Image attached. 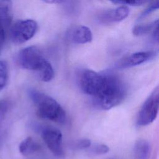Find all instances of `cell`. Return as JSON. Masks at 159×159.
<instances>
[{
  "label": "cell",
  "mask_w": 159,
  "mask_h": 159,
  "mask_svg": "<svg viewBox=\"0 0 159 159\" xmlns=\"http://www.w3.org/2000/svg\"><path fill=\"white\" fill-rule=\"evenodd\" d=\"M103 73L102 86L93 98L99 107L108 110L117 106L124 99L127 89L124 82L119 76L109 72Z\"/></svg>",
  "instance_id": "obj_1"
},
{
  "label": "cell",
  "mask_w": 159,
  "mask_h": 159,
  "mask_svg": "<svg viewBox=\"0 0 159 159\" xmlns=\"http://www.w3.org/2000/svg\"><path fill=\"white\" fill-rule=\"evenodd\" d=\"M29 96L37 107L39 117L58 124L66 122L65 111L55 99L35 89H31Z\"/></svg>",
  "instance_id": "obj_2"
},
{
  "label": "cell",
  "mask_w": 159,
  "mask_h": 159,
  "mask_svg": "<svg viewBox=\"0 0 159 159\" xmlns=\"http://www.w3.org/2000/svg\"><path fill=\"white\" fill-rule=\"evenodd\" d=\"M159 108V88H155L143 103L137 117L139 126H146L153 122L157 117Z\"/></svg>",
  "instance_id": "obj_3"
},
{
  "label": "cell",
  "mask_w": 159,
  "mask_h": 159,
  "mask_svg": "<svg viewBox=\"0 0 159 159\" xmlns=\"http://www.w3.org/2000/svg\"><path fill=\"white\" fill-rule=\"evenodd\" d=\"M45 60L42 51L35 45L22 49L17 57V63L20 67L34 71H37Z\"/></svg>",
  "instance_id": "obj_4"
},
{
  "label": "cell",
  "mask_w": 159,
  "mask_h": 159,
  "mask_svg": "<svg viewBox=\"0 0 159 159\" xmlns=\"http://www.w3.org/2000/svg\"><path fill=\"white\" fill-rule=\"evenodd\" d=\"M37 29V22L32 19L17 20L11 28V39L16 44L25 43L34 36Z\"/></svg>",
  "instance_id": "obj_5"
},
{
  "label": "cell",
  "mask_w": 159,
  "mask_h": 159,
  "mask_svg": "<svg viewBox=\"0 0 159 159\" xmlns=\"http://www.w3.org/2000/svg\"><path fill=\"white\" fill-rule=\"evenodd\" d=\"M104 79V73L91 70H84L80 76V86L82 91L94 98L98 93Z\"/></svg>",
  "instance_id": "obj_6"
},
{
  "label": "cell",
  "mask_w": 159,
  "mask_h": 159,
  "mask_svg": "<svg viewBox=\"0 0 159 159\" xmlns=\"http://www.w3.org/2000/svg\"><path fill=\"white\" fill-rule=\"evenodd\" d=\"M42 138L48 148L57 157H61L63 153L62 134L57 129L44 127L41 130Z\"/></svg>",
  "instance_id": "obj_7"
},
{
  "label": "cell",
  "mask_w": 159,
  "mask_h": 159,
  "mask_svg": "<svg viewBox=\"0 0 159 159\" xmlns=\"http://www.w3.org/2000/svg\"><path fill=\"white\" fill-rule=\"evenodd\" d=\"M153 52L152 51H142L134 53L123 59L120 60L117 66L118 68H127L142 64L153 57Z\"/></svg>",
  "instance_id": "obj_8"
},
{
  "label": "cell",
  "mask_w": 159,
  "mask_h": 159,
  "mask_svg": "<svg viewBox=\"0 0 159 159\" xmlns=\"http://www.w3.org/2000/svg\"><path fill=\"white\" fill-rule=\"evenodd\" d=\"M129 14V9L126 6H119L116 9L108 10L98 15V20L103 24L117 22L125 19Z\"/></svg>",
  "instance_id": "obj_9"
},
{
  "label": "cell",
  "mask_w": 159,
  "mask_h": 159,
  "mask_svg": "<svg viewBox=\"0 0 159 159\" xmlns=\"http://www.w3.org/2000/svg\"><path fill=\"white\" fill-rule=\"evenodd\" d=\"M70 39L75 43L84 44L91 42L93 34L89 27L84 25H78L71 30Z\"/></svg>",
  "instance_id": "obj_10"
},
{
  "label": "cell",
  "mask_w": 159,
  "mask_h": 159,
  "mask_svg": "<svg viewBox=\"0 0 159 159\" xmlns=\"http://www.w3.org/2000/svg\"><path fill=\"white\" fill-rule=\"evenodd\" d=\"M19 149L22 155L29 156L40 150L41 147L32 137H29L20 142Z\"/></svg>",
  "instance_id": "obj_11"
},
{
  "label": "cell",
  "mask_w": 159,
  "mask_h": 159,
  "mask_svg": "<svg viewBox=\"0 0 159 159\" xmlns=\"http://www.w3.org/2000/svg\"><path fill=\"white\" fill-rule=\"evenodd\" d=\"M0 18L6 27L12 21V2L11 0H0Z\"/></svg>",
  "instance_id": "obj_12"
},
{
  "label": "cell",
  "mask_w": 159,
  "mask_h": 159,
  "mask_svg": "<svg viewBox=\"0 0 159 159\" xmlns=\"http://www.w3.org/2000/svg\"><path fill=\"white\" fill-rule=\"evenodd\" d=\"M150 143L145 140H139L134 145L135 159H148L150 155Z\"/></svg>",
  "instance_id": "obj_13"
},
{
  "label": "cell",
  "mask_w": 159,
  "mask_h": 159,
  "mask_svg": "<svg viewBox=\"0 0 159 159\" xmlns=\"http://www.w3.org/2000/svg\"><path fill=\"white\" fill-rule=\"evenodd\" d=\"M39 78L43 82L50 81L54 77V71L50 63L47 60L40 68L35 71Z\"/></svg>",
  "instance_id": "obj_14"
},
{
  "label": "cell",
  "mask_w": 159,
  "mask_h": 159,
  "mask_svg": "<svg viewBox=\"0 0 159 159\" xmlns=\"http://www.w3.org/2000/svg\"><path fill=\"white\" fill-rule=\"evenodd\" d=\"M157 25H158V20L148 24H145L137 25L133 28L132 33L134 35H136V36L143 35L149 33L150 31L153 30L154 29Z\"/></svg>",
  "instance_id": "obj_15"
},
{
  "label": "cell",
  "mask_w": 159,
  "mask_h": 159,
  "mask_svg": "<svg viewBox=\"0 0 159 159\" xmlns=\"http://www.w3.org/2000/svg\"><path fill=\"white\" fill-rule=\"evenodd\" d=\"M8 77L7 67L6 62L0 60V91H1L6 84Z\"/></svg>",
  "instance_id": "obj_16"
},
{
  "label": "cell",
  "mask_w": 159,
  "mask_h": 159,
  "mask_svg": "<svg viewBox=\"0 0 159 159\" xmlns=\"http://www.w3.org/2000/svg\"><path fill=\"white\" fill-rule=\"evenodd\" d=\"M114 4L129 5L133 6H141L148 1V0H109Z\"/></svg>",
  "instance_id": "obj_17"
},
{
  "label": "cell",
  "mask_w": 159,
  "mask_h": 159,
  "mask_svg": "<svg viewBox=\"0 0 159 159\" xmlns=\"http://www.w3.org/2000/svg\"><path fill=\"white\" fill-rule=\"evenodd\" d=\"M91 151L98 155L106 154L109 151V148L105 144H98L92 148Z\"/></svg>",
  "instance_id": "obj_18"
},
{
  "label": "cell",
  "mask_w": 159,
  "mask_h": 159,
  "mask_svg": "<svg viewBox=\"0 0 159 159\" xmlns=\"http://www.w3.org/2000/svg\"><path fill=\"white\" fill-rule=\"evenodd\" d=\"M159 6V3H158V0H156L155 2H154L152 4H151L150 6V7H148V8H147L140 16V17H139V20L142 19L144 17H145L147 16H148V14H150L151 12H153L154 11L158 9Z\"/></svg>",
  "instance_id": "obj_19"
},
{
  "label": "cell",
  "mask_w": 159,
  "mask_h": 159,
  "mask_svg": "<svg viewBox=\"0 0 159 159\" xmlns=\"http://www.w3.org/2000/svg\"><path fill=\"white\" fill-rule=\"evenodd\" d=\"M10 107V103L7 100L0 99V120L7 113Z\"/></svg>",
  "instance_id": "obj_20"
},
{
  "label": "cell",
  "mask_w": 159,
  "mask_h": 159,
  "mask_svg": "<svg viewBox=\"0 0 159 159\" xmlns=\"http://www.w3.org/2000/svg\"><path fill=\"white\" fill-rule=\"evenodd\" d=\"M91 142L88 139H83L77 142L76 147L80 149H86L91 147Z\"/></svg>",
  "instance_id": "obj_21"
},
{
  "label": "cell",
  "mask_w": 159,
  "mask_h": 159,
  "mask_svg": "<svg viewBox=\"0 0 159 159\" xmlns=\"http://www.w3.org/2000/svg\"><path fill=\"white\" fill-rule=\"evenodd\" d=\"M6 27L4 25L2 20L0 18V43L2 44L4 39H5V36H6V32H5V29Z\"/></svg>",
  "instance_id": "obj_22"
},
{
  "label": "cell",
  "mask_w": 159,
  "mask_h": 159,
  "mask_svg": "<svg viewBox=\"0 0 159 159\" xmlns=\"http://www.w3.org/2000/svg\"><path fill=\"white\" fill-rule=\"evenodd\" d=\"M44 2L48 4H60L64 0H43Z\"/></svg>",
  "instance_id": "obj_23"
},
{
  "label": "cell",
  "mask_w": 159,
  "mask_h": 159,
  "mask_svg": "<svg viewBox=\"0 0 159 159\" xmlns=\"http://www.w3.org/2000/svg\"><path fill=\"white\" fill-rule=\"evenodd\" d=\"M2 44H1V43H0V48H1V46H2Z\"/></svg>",
  "instance_id": "obj_24"
},
{
  "label": "cell",
  "mask_w": 159,
  "mask_h": 159,
  "mask_svg": "<svg viewBox=\"0 0 159 159\" xmlns=\"http://www.w3.org/2000/svg\"><path fill=\"white\" fill-rule=\"evenodd\" d=\"M109 159H112V158H109Z\"/></svg>",
  "instance_id": "obj_25"
}]
</instances>
